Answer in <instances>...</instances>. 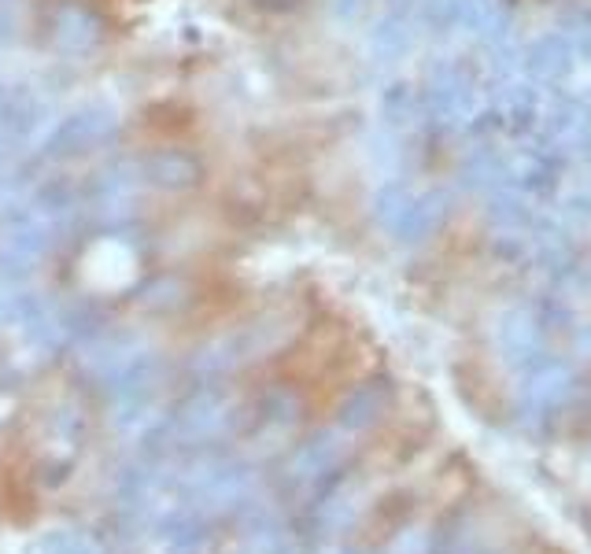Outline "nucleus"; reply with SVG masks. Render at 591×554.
Returning a JSON list of instances; mask_svg holds the SVG:
<instances>
[{"label":"nucleus","mask_w":591,"mask_h":554,"mask_svg":"<svg viewBox=\"0 0 591 554\" xmlns=\"http://www.w3.org/2000/svg\"><path fill=\"white\" fill-rule=\"evenodd\" d=\"M141 163V178H145V185H152V189H159V193H193V189H200L207 178V167L204 159L196 156V152H189V148H178V145H159L152 148L148 156L137 159Z\"/></svg>","instance_id":"f03ea898"},{"label":"nucleus","mask_w":591,"mask_h":554,"mask_svg":"<svg viewBox=\"0 0 591 554\" xmlns=\"http://www.w3.org/2000/svg\"><path fill=\"white\" fill-rule=\"evenodd\" d=\"M141 163L137 159H115L111 167L100 170V178L89 189V207L108 222H126L133 207L141 204Z\"/></svg>","instance_id":"7ed1b4c3"},{"label":"nucleus","mask_w":591,"mask_h":554,"mask_svg":"<svg viewBox=\"0 0 591 554\" xmlns=\"http://www.w3.org/2000/svg\"><path fill=\"white\" fill-rule=\"evenodd\" d=\"M0 34H4V4H0Z\"/></svg>","instance_id":"6e6552de"},{"label":"nucleus","mask_w":591,"mask_h":554,"mask_svg":"<svg viewBox=\"0 0 591 554\" xmlns=\"http://www.w3.org/2000/svg\"><path fill=\"white\" fill-rule=\"evenodd\" d=\"M45 222L34 211L8 215L0 222V266H26L45 252Z\"/></svg>","instance_id":"39448f33"},{"label":"nucleus","mask_w":591,"mask_h":554,"mask_svg":"<svg viewBox=\"0 0 591 554\" xmlns=\"http://www.w3.org/2000/svg\"><path fill=\"white\" fill-rule=\"evenodd\" d=\"M111 133H115V111L104 104H85L82 111H74L56 126V133L49 137V156L71 159L85 156L97 145H104Z\"/></svg>","instance_id":"20e7f679"},{"label":"nucleus","mask_w":591,"mask_h":554,"mask_svg":"<svg viewBox=\"0 0 591 554\" xmlns=\"http://www.w3.org/2000/svg\"><path fill=\"white\" fill-rule=\"evenodd\" d=\"M255 4H259V8H270V12H285L296 0H255Z\"/></svg>","instance_id":"0eeeda50"},{"label":"nucleus","mask_w":591,"mask_h":554,"mask_svg":"<svg viewBox=\"0 0 591 554\" xmlns=\"http://www.w3.org/2000/svg\"><path fill=\"white\" fill-rule=\"evenodd\" d=\"M45 37L60 56H89L108 37V26L85 0H52L45 8Z\"/></svg>","instance_id":"f257e3e1"},{"label":"nucleus","mask_w":591,"mask_h":554,"mask_svg":"<svg viewBox=\"0 0 591 554\" xmlns=\"http://www.w3.org/2000/svg\"><path fill=\"white\" fill-rule=\"evenodd\" d=\"M15 141V126H12V100L8 93H0V159L8 152V145Z\"/></svg>","instance_id":"423d86ee"}]
</instances>
